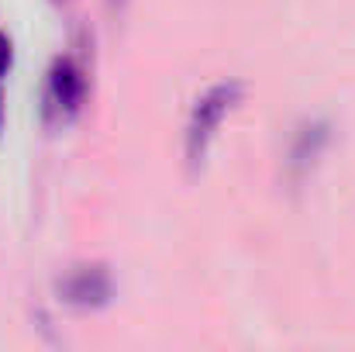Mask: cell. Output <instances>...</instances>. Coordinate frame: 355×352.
I'll use <instances>...</instances> for the list:
<instances>
[{"label": "cell", "mask_w": 355, "mask_h": 352, "mask_svg": "<svg viewBox=\"0 0 355 352\" xmlns=\"http://www.w3.org/2000/svg\"><path fill=\"white\" fill-rule=\"evenodd\" d=\"M241 101H245V83L241 80L214 83L207 94L197 97V104L190 111V121H187V162H190V169H200L204 166L207 149H211L221 121L232 115Z\"/></svg>", "instance_id": "6da1fadb"}, {"label": "cell", "mask_w": 355, "mask_h": 352, "mask_svg": "<svg viewBox=\"0 0 355 352\" xmlns=\"http://www.w3.org/2000/svg\"><path fill=\"white\" fill-rule=\"evenodd\" d=\"M66 301L69 304H80V308H97L111 297V280H107V269L104 266H83L76 269L66 287H62Z\"/></svg>", "instance_id": "7a4b0ae2"}, {"label": "cell", "mask_w": 355, "mask_h": 352, "mask_svg": "<svg viewBox=\"0 0 355 352\" xmlns=\"http://www.w3.org/2000/svg\"><path fill=\"white\" fill-rule=\"evenodd\" d=\"M80 97H83V73H80V66L73 59H59L52 66V76H49V101H52V108L76 111Z\"/></svg>", "instance_id": "3957f363"}, {"label": "cell", "mask_w": 355, "mask_h": 352, "mask_svg": "<svg viewBox=\"0 0 355 352\" xmlns=\"http://www.w3.org/2000/svg\"><path fill=\"white\" fill-rule=\"evenodd\" d=\"M10 59H14V56H10V38L0 31V76H7V69H10Z\"/></svg>", "instance_id": "277c9868"}, {"label": "cell", "mask_w": 355, "mask_h": 352, "mask_svg": "<svg viewBox=\"0 0 355 352\" xmlns=\"http://www.w3.org/2000/svg\"><path fill=\"white\" fill-rule=\"evenodd\" d=\"M0 124H3V90H0Z\"/></svg>", "instance_id": "5b68a950"}, {"label": "cell", "mask_w": 355, "mask_h": 352, "mask_svg": "<svg viewBox=\"0 0 355 352\" xmlns=\"http://www.w3.org/2000/svg\"><path fill=\"white\" fill-rule=\"evenodd\" d=\"M121 3H124V0H111V7H121Z\"/></svg>", "instance_id": "8992f818"}, {"label": "cell", "mask_w": 355, "mask_h": 352, "mask_svg": "<svg viewBox=\"0 0 355 352\" xmlns=\"http://www.w3.org/2000/svg\"><path fill=\"white\" fill-rule=\"evenodd\" d=\"M55 3H59V0H55Z\"/></svg>", "instance_id": "52a82bcc"}]
</instances>
